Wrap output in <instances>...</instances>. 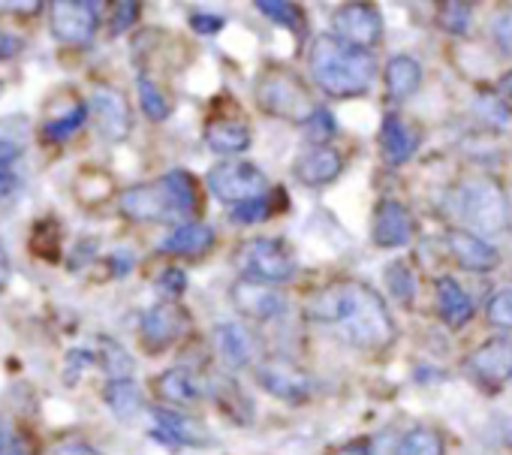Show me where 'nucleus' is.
<instances>
[{
  "mask_svg": "<svg viewBox=\"0 0 512 455\" xmlns=\"http://www.w3.org/2000/svg\"><path fill=\"white\" fill-rule=\"evenodd\" d=\"M311 323L335 329V335L356 350H380L395 341V320L380 293L362 281H332L308 299Z\"/></svg>",
  "mask_w": 512,
  "mask_h": 455,
  "instance_id": "obj_1",
  "label": "nucleus"
},
{
  "mask_svg": "<svg viewBox=\"0 0 512 455\" xmlns=\"http://www.w3.org/2000/svg\"><path fill=\"white\" fill-rule=\"evenodd\" d=\"M311 73L323 94L335 100L362 97L377 79V61L368 49H356L335 34H320L311 43Z\"/></svg>",
  "mask_w": 512,
  "mask_h": 455,
  "instance_id": "obj_2",
  "label": "nucleus"
},
{
  "mask_svg": "<svg viewBox=\"0 0 512 455\" xmlns=\"http://www.w3.org/2000/svg\"><path fill=\"white\" fill-rule=\"evenodd\" d=\"M253 94H256V106L266 115L290 124H308L320 109L311 88L290 67H266L263 76L256 79Z\"/></svg>",
  "mask_w": 512,
  "mask_h": 455,
  "instance_id": "obj_3",
  "label": "nucleus"
},
{
  "mask_svg": "<svg viewBox=\"0 0 512 455\" xmlns=\"http://www.w3.org/2000/svg\"><path fill=\"white\" fill-rule=\"evenodd\" d=\"M449 208L467 226H476L485 236H497L509 226L506 193L491 178H467L449 193Z\"/></svg>",
  "mask_w": 512,
  "mask_h": 455,
  "instance_id": "obj_4",
  "label": "nucleus"
},
{
  "mask_svg": "<svg viewBox=\"0 0 512 455\" xmlns=\"http://www.w3.org/2000/svg\"><path fill=\"white\" fill-rule=\"evenodd\" d=\"M235 269L241 281L275 287L296 275V254L281 239H247L235 248Z\"/></svg>",
  "mask_w": 512,
  "mask_h": 455,
  "instance_id": "obj_5",
  "label": "nucleus"
},
{
  "mask_svg": "<svg viewBox=\"0 0 512 455\" xmlns=\"http://www.w3.org/2000/svg\"><path fill=\"white\" fill-rule=\"evenodd\" d=\"M205 181H208V190L214 193V199L229 202L232 208L241 202L266 196V187H269L263 169L247 160H220L208 169Z\"/></svg>",
  "mask_w": 512,
  "mask_h": 455,
  "instance_id": "obj_6",
  "label": "nucleus"
},
{
  "mask_svg": "<svg viewBox=\"0 0 512 455\" xmlns=\"http://www.w3.org/2000/svg\"><path fill=\"white\" fill-rule=\"evenodd\" d=\"M100 28V4L88 0H61L52 4L49 31L64 46H88Z\"/></svg>",
  "mask_w": 512,
  "mask_h": 455,
  "instance_id": "obj_7",
  "label": "nucleus"
},
{
  "mask_svg": "<svg viewBox=\"0 0 512 455\" xmlns=\"http://www.w3.org/2000/svg\"><path fill=\"white\" fill-rule=\"evenodd\" d=\"M187 329H190V314L178 302H157L154 308H148L142 314L139 338H142L145 350L160 353V350L172 347L175 341H181Z\"/></svg>",
  "mask_w": 512,
  "mask_h": 455,
  "instance_id": "obj_8",
  "label": "nucleus"
},
{
  "mask_svg": "<svg viewBox=\"0 0 512 455\" xmlns=\"http://www.w3.org/2000/svg\"><path fill=\"white\" fill-rule=\"evenodd\" d=\"M256 383L287 404H302L314 395V377L287 359H269L256 365Z\"/></svg>",
  "mask_w": 512,
  "mask_h": 455,
  "instance_id": "obj_9",
  "label": "nucleus"
},
{
  "mask_svg": "<svg viewBox=\"0 0 512 455\" xmlns=\"http://www.w3.org/2000/svg\"><path fill=\"white\" fill-rule=\"evenodd\" d=\"M332 34L356 49H374L383 40V16L371 4H344L332 13Z\"/></svg>",
  "mask_w": 512,
  "mask_h": 455,
  "instance_id": "obj_10",
  "label": "nucleus"
},
{
  "mask_svg": "<svg viewBox=\"0 0 512 455\" xmlns=\"http://www.w3.org/2000/svg\"><path fill=\"white\" fill-rule=\"evenodd\" d=\"M88 106H91L97 133L106 142H124L130 136L133 118H130V106H127V100H124L121 91H115V88H97L91 94V103Z\"/></svg>",
  "mask_w": 512,
  "mask_h": 455,
  "instance_id": "obj_11",
  "label": "nucleus"
},
{
  "mask_svg": "<svg viewBox=\"0 0 512 455\" xmlns=\"http://www.w3.org/2000/svg\"><path fill=\"white\" fill-rule=\"evenodd\" d=\"M467 371L488 383V386H500L512 377V338L509 335H497L482 341L470 356H467Z\"/></svg>",
  "mask_w": 512,
  "mask_h": 455,
  "instance_id": "obj_12",
  "label": "nucleus"
},
{
  "mask_svg": "<svg viewBox=\"0 0 512 455\" xmlns=\"http://www.w3.org/2000/svg\"><path fill=\"white\" fill-rule=\"evenodd\" d=\"M371 236L377 248H401L413 239V214L398 199H383L374 208Z\"/></svg>",
  "mask_w": 512,
  "mask_h": 455,
  "instance_id": "obj_13",
  "label": "nucleus"
},
{
  "mask_svg": "<svg viewBox=\"0 0 512 455\" xmlns=\"http://www.w3.org/2000/svg\"><path fill=\"white\" fill-rule=\"evenodd\" d=\"M118 205H121V214L127 220H136V223H154V220L172 217V205H169V196H166L160 181L127 187L121 193Z\"/></svg>",
  "mask_w": 512,
  "mask_h": 455,
  "instance_id": "obj_14",
  "label": "nucleus"
},
{
  "mask_svg": "<svg viewBox=\"0 0 512 455\" xmlns=\"http://www.w3.org/2000/svg\"><path fill=\"white\" fill-rule=\"evenodd\" d=\"M157 428L151 431V437L169 443V446H211V434L205 425H199L190 416H181L169 407H154L151 410Z\"/></svg>",
  "mask_w": 512,
  "mask_h": 455,
  "instance_id": "obj_15",
  "label": "nucleus"
},
{
  "mask_svg": "<svg viewBox=\"0 0 512 455\" xmlns=\"http://www.w3.org/2000/svg\"><path fill=\"white\" fill-rule=\"evenodd\" d=\"M344 169V157L329 145H314L293 163V178L305 187H326Z\"/></svg>",
  "mask_w": 512,
  "mask_h": 455,
  "instance_id": "obj_16",
  "label": "nucleus"
},
{
  "mask_svg": "<svg viewBox=\"0 0 512 455\" xmlns=\"http://www.w3.org/2000/svg\"><path fill=\"white\" fill-rule=\"evenodd\" d=\"M446 245H449L452 260H455L461 269H467V272H491V269H497V263H500L497 248L488 245L482 236H476V233H470V230H449Z\"/></svg>",
  "mask_w": 512,
  "mask_h": 455,
  "instance_id": "obj_17",
  "label": "nucleus"
},
{
  "mask_svg": "<svg viewBox=\"0 0 512 455\" xmlns=\"http://www.w3.org/2000/svg\"><path fill=\"white\" fill-rule=\"evenodd\" d=\"M232 305L250 320H275L287 308V302L278 290H272L266 284H253V281H238L232 287Z\"/></svg>",
  "mask_w": 512,
  "mask_h": 455,
  "instance_id": "obj_18",
  "label": "nucleus"
},
{
  "mask_svg": "<svg viewBox=\"0 0 512 455\" xmlns=\"http://www.w3.org/2000/svg\"><path fill=\"white\" fill-rule=\"evenodd\" d=\"M214 344L217 353L232 365V368H244L256 359V350H260V338L247 323H220L214 329Z\"/></svg>",
  "mask_w": 512,
  "mask_h": 455,
  "instance_id": "obj_19",
  "label": "nucleus"
},
{
  "mask_svg": "<svg viewBox=\"0 0 512 455\" xmlns=\"http://www.w3.org/2000/svg\"><path fill=\"white\" fill-rule=\"evenodd\" d=\"M217 242L214 230L208 223H181L160 242V254H175V257H199L211 251Z\"/></svg>",
  "mask_w": 512,
  "mask_h": 455,
  "instance_id": "obj_20",
  "label": "nucleus"
},
{
  "mask_svg": "<svg viewBox=\"0 0 512 455\" xmlns=\"http://www.w3.org/2000/svg\"><path fill=\"white\" fill-rule=\"evenodd\" d=\"M88 115H91V106L88 103H82V100H73L70 106H64L61 112H46V118H43V124H40V136H43V142H49V145H61V142H67V139H73L82 127H85V121H88Z\"/></svg>",
  "mask_w": 512,
  "mask_h": 455,
  "instance_id": "obj_21",
  "label": "nucleus"
},
{
  "mask_svg": "<svg viewBox=\"0 0 512 455\" xmlns=\"http://www.w3.org/2000/svg\"><path fill=\"white\" fill-rule=\"evenodd\" d=\"M380 148H383V157L392 163V166H401L413 157V151L419 148V136L413 127H407L398 115H386L383 118V127H380Z\"/></svg>",
  "mask_w": 512,
  "mask_h": 455,
  "instance_id": "obj_22",
  "label": "nucleus"
},
{
  "mask_svg": "<svg viewBox=\"0 0 512 455\" xmlns=\"http://www.w3.org/2000/svg\"><path fill=\"white\" fill-rule=\"evenodd\" d=\"M437 311L446 326L461 329L473 320V299L455 278H440L437 281Z\"/></svg>",
  "mask_w": 512,
  "mask_h": 455,
  "instance_id": "obj_23",
  "label": "nucleus"
},
{
  "mask_svg": "<svg viewBox=\"0 0 512 455\" xmlns=\"http://www.w3.org/2000/svg\"><path fill=\"white\" fill-rule=\"evenodd\" d=\"M250 127L238 118H217L205 127V142L217 154H241L250 148Z\"/></svg>",
  "mask_w": 512,
  "mask_h": 455,
  "instance_id": "obj_24",
  "label": "nucleus"
},
{
  "mask_svg": "<svg viewBox=\"0 0 512 455\" xmlns=\"http://www.w3.org/2000/svg\"><path fill=\"white\" fill-rule=\"evenodd\" d=\"M422 85V64L410 55H395L386 64V94L392 100H407Z\"/></svg>",
  "mask_w": 512,
  "mask_h": 455,
  "instance_id": "obj_25",
  "label": "nucleus"
},
{
  "mask_svg": "<svg viewBox=\"0 0 512 455\" xmlns=\"http://www.w3.org/2000/svg\"><path fill=\"white\" fill-rule=\"evenodd\" d=\"M154 392H157L163 401L181 404V407L196 404V401L202 398V386L196 383V377H193L187 368H169V371H163V374L154 380Z\"/></svg>",
  "mask_w": 512,
  "mask_h": 455,
  "instance_id": "obj_26",
  "label": "nucleus"
},
{
  "mask_svg": "<svg viewBox=\"0 0 512 455\" xmlns=\"http://www.w3.org/2000/svg\"><path fill=\"white\" fill-rule=\"evenodd\" d=\"M103 401L118 419H133L142 410V389L133 377H118L103 386Z\"/></svg>",
  "mask_w": 512,
  "mask_h": 455,
  "instance_id": "obj_27",
  "label": "nucleus"
},
{
  "mask_svg": "<svg viewBox=\"0 0 512 455\" xmlns=\"http://www.w3.org/2000/svg\"><path fill=\"white\" fill-rule=\"evenodd\" d=\"M166 196H169V205H172V214H193L196 205H199V187H196V178L184 169H172L160 178Z\"/></svg>",
  "mask_w": 512,
  "mask_h": 455,
  "instance_id": "obj_28",
  "label": "nucleus"
},
{
  "mask_svg": "<svg viewBox=\"0 0 512 455\" xmlns=\"http://www.w3.org/2000/svg\"><path fill=\"white\" fill-rule=\"evenodd\" d=\"M211 392H214V398H217V407H220L232 422H238V425H247V422H250L253 404L241 395V389H238L235 380H214Z\"/></svg>",
  "mask_w": 512,
  "mask_h": 455,
  "instance_id": "obj_29",
  "label": "nucleus"
},
{
  "mask_svg": "<svg viewBox=\"0 0 512 455\" xmlns=\"http://www.w3.org/2000/svg\"><path fill=\"white\" fill-rule=\"evenodd\" d=\"M398 455H443V437L428 425H416L401 437Z\"/></svg>",
  "mask_w": 512,
  "mask_h": 455,
  "instance_id": "obj_30",
  "label": "nucleus"
},
{
  "mask_svg": "<svg viewBox=\"0 0 512 455\" xmlns=\"http://www.w3.org/2000/svg\"><path fill=\"white\" fill-rule=\"evenodd\" d=\"M136 88H139V106H142L145 118H148V121H166L169 112H172V106H169L166 94L157 88V82H154L151 76L142 73L139 82H136Z\"/></svg>",
  "mask_w": 512,
  "mask_h": 455,
  "instance_id": "obj_31",
  "label": "nucleus"
},
{
  "mask_svg": "<svg viewBox=\"0 0 512 455\" xmlns=\"http://www.w3.org/2000/svg\"><path fill=\"white\" fill-rule=\"evenodd\" d=\"M97 362L106 368V374H112V380L118 377H130L133 371V356L112 338H100V353H97Z\"/></svg>",
  "mask_w": 512,
  "mask_h": 455,
  "instance_id": "obj_32",
  "label": "nucleus"
},
{
  "mask_svg": "<svg viewBox=\"0 0 512 455\" xmlns=\"http://www.w3.org/2000/svg\"><path fill=\"white\" fill-rule=\"evenodd\" d=\"M256 10H260L266 19L290 28V31H305V13L299 4H287V0H260Z\"/></svg>",
  "mask_w": 512,
  "mask_h": 455,
  "instance_id": "obj_33",
  "label": "nucleus"
},
{
  "mask_svg": "<svg viewBox=\"0 0 512 455\" xmlns=\"http://www.w3.org/2000/svg\"><path fill=\"white\" fill-rule=\"evenodd\" d=\"M470 19H473V7L470 4H458V0H449V4H440L437 7V25L446 34H452V37L467 34Z\"/></svg>",
  "mask_w": 512,
  "mask_h": 455,
  "instance_id": "obj_34",
  "label": "nucleus"
},
{
  "mask_svg": "<svg viewBox=\"0 0 512 455\" xmlns=\"http://www.w3.org/2000/svg\"><path fill=\"white\" fill-rule=\"evenodd\" d=\"M386 284H389V293L404 305L416 296V275L404 260H395L386 266Z\"/></svg>",
  "mask_w": 512,
  "mask_h": 455,
  "instance_id": "obj_35",
  "label": "nucleus"
},
{
  "mask_svg": "<svg viewBox=\"0 0 512 455\" xmlns=\"http://www.w3.org/2000/svg\"><path fill=\"white\" fill-rule=\"evenodd\" d=\"M31 248H34V254L40 257H46V260H58V254L55 251H61V230L55 223H37V230H34V242H31Z\"/></svg>",
  "mask_w": 512,
  "mask_h": 455,
  "instance_id": "obj_36",
  "label": "nucleus"
},
{
  "mask_svg": "<svg viewBox=\"0 0 512 455\" xmlns=\"http://www.w3.org/2000/svg\"><path fill=\"white\" fill-rule=\"evenodd\" d=\"M97 184L103 187V184H112L109 181V175L106 172H82L79 178H76V196L82 199V205H94V202H103L109 193H103V190H97Z\"/></svg>",
  "mask_w": 512,
  "mask_h": 455,
  "instance_id": "obj_37",
  "label": "nucleus"
},
{
  "mask_svg": "<svg viewBox=\"0 0 512 455\" xmlns=\"http://www.w3.org/2000/svg\"><path fill=\"white\" fill-rule=\"evenodd\" d=\"M476 112L482 115L485 124H494V127H506L512 121L509 106L500 97H494V94H479L476 97Z\"/></svg>",
  "mask_w": 512,
  "mask_h": 455,
  "instance_id": "obj_38",
  "label": "nucleus"
},
{
  "mask_svg": "<svg viewBox=\"0 0 512 455\" xmlns=\"http://www.w3.org/2000/svg\"><path fill=\"white\" fill-rule=\"evenodd\" d=\"M488 320L500 329L512 332V287H503L488 302Z\"/></svg>",
  "mask_w": 512,
  "mask_h": 455,
  "instance_id": "obj_39",
  "label": "nucleus"
},
{
  "mask_svg": "<svg viewBox=\"0 0 512 455\" xmlns=\"http://www.w3.org/2000/svg\"><path fill=\"white\" fill-rule=\"evenodd\" d=\"M272 214V205H269V199L266 196H260V199H250V202H241V205H235L232 208V223H260V220H266Z\"/></svg>",
  "mask_w": 512,
  "mask_h": 455,
  "instance_id": "obj_40",
  "label": "nucleus"
},
{
  "mask_svg": "<svg viewBox=\"0 0 512 455\" xmlns=\"http://www.w3.org/2000/svg\"><path fill=\"white\" fill-rule=\"evenodd\" d=\"M335 130H338V124H335V118H332L329 109H317V115L305 124V136H308L314 145L329 142V139L335 136Z\"/></svg>",
  "mask_w": 512,
  "mask_h": 455,
  "instance_id": "obj_41",
  "label": "nucleus"
},
{
  "mask_svg": "<svg viewBox=\"0 0 512 455\" xmlns=\"http://www.w3.org/2000/svg\"><path fill=\"white\" fill-rule=\"evenodd\" d=\"M139 13H142V7L133 4V0H127V4H115V7H112V22H109V34L118 37V34L130 31V28L136 25Z\"/></svg>",
  "mask_w": 512,
  "mask_h": 455,
  "instance_id": "obj_42",
  "label": "nucleus"
},
{
  "mask_svg": "<svg viewBox=\"0 0 512 455\" xmlns=\"http://www.w3.org/2000/svg\"><path fill=\"white\" fill-rule=\"evenodd\" d=\"M491 40H494V46L503 55L512 58V10H503V13L494 16V22H491Z\"/></svg>",
  "mask_w": 512,
  "mask_h": 455,
  "instance_id": "obj_43",
  "label": "nucleus"
},
{
  "mask_svg": "<svg viewBox=\"0 0 512 455\" xmlns=\"http://www.w3.org/2000/svg\"><path fill=\"white\" fill-rule=\"evenodd\" d=\"M16 163H19V160H0V199H10V196L19 193L22 184H25V178H22V172L16 169Z\"/></svg>",
  "mask_w": 512,
  "mask_h": 455,
  "instance_id": "obj_44",
  "label": "nucleus"
},
{
  "mask_svg": "<svg viewBox=\"0 0 512 455\" xmlns=\"http://www.w3.org/2000/svg\"><path fill=\"white\" fill-rule=\"evenodd\" d=\"M157 290L166 296V302H175L184 290H187V275L181 269H166L160 278H157Z\"/></svg>",
  "mask_w": 512,
  "mask_h": 455,
  "instance_id": "obj_45",
  "label": "nucleus"
},
{
  "mask_svg": "<svg viewBox=\"0 0 512 455\" xmlns=\"http://www.w3.org/2000/svg\"><path fill=\"white\" fill-rule=\"evenodd\" d=\"M223 25H226V19L223 16H214V13H193L190 16V28L199 37H214V34L223 31Z\"/></svg>",
  "mask_w": 512,
  "mask_h": 455,
  "instance_id": "obj_46",
  "label": "nucleus"
},
{
  "mask_svg": "<svg viewBox=\"0 0 512 455\" xmlns=\"http://www.w3.org/2000/svg\"><path fill=\"white\" fill-rule=\"evenodd\" d=\"M0 455H28L22 437L10 425H4V422H0Z\"/></svg>",
  "mask_w": 512,
  "mask_h": 455,
  "instance_id": "obj_47",
  "label": "nucleus"
},
{
  "mask_svg": "<svg viewBox=\"0 0 512 455\" xmlns=\"http://www.w3.org/2000/svg\"><path fill=\"white\" fill-rule=\"evenodd\" d=\"M25 52V40L10 34V31H0V64L4 61H13Z\"/></svg>",
  "mask_w": 512,
  "mask_h": 455,
  "instance_id": "obj_48",
  "label": "nucleus"
},
{
  "mask_svg": "<svg viewBox=\"0 0 512 455\" xmlns=\"http://www.w3.org/2000/svg\"><path fill=\"white\" fill-rule=\"evenodd\" d=\"M88 362H94V353H88V350H70L67 353V374H64V383H76L79 380V368L82 365H88Z\"/></svg>",
  "mask_w": 512,
  "mask_h": 455,
  "instance_id": "obj_49",
  "label": "nucleus"
},
{
  "mask_svg": "<svg viewBox=\"0 0 512 455\" xmlns=\"http://www.w3.org/2000/svg\"><path fill=\"white\" fill-rule=\"evenodd\" d=\"M52 455H103V452L97 446H91V443H64Z\"/></svg>",
  "mask_w": 512,
  "mask_h": 455,
  "instance_id": "obj_50",
  "label": "nucleus"
},
{
  "mask_svg": "<svg viewBox=\"0 0 512 455\" xmlns=\"http://www.w3.org/2000/svg\"><path fill=\"white\" fill-rule=\"evenodd\" d=\"M10 278H13V263H10V254H7V248L0 245V290H7Z\"/></svg>",
  "mask_w": 512,
  "mask_h": 455,
  "instance_id": "obj_51",
  "label": "nucleus"
},
{
  "mask_svg": "<svg viewBox=\"0 0 512 455\" xmlns=\"http://www.w3.org/2000/svg\"><path fill=\"white\" fill-rule=\"evenodd\" d=\"M130 266H133V257L130 254H112V269H115V275L121 278V275H127L130 272Z\"/></svg>",
  "mask_w": 512,
  "mask_h": 455,
  "instance_id": "obj_52",
  "label": "nucleus"
},
{
  "mask_svg": "<svg viewBox=\"0 0 512 455\" xmlns=\"http://www.w3.org/2000/svg\"><path fill=\"white\" fill-rule=\"evenodd\" d=\"M338 455H371V443H368V440H353V443H347Z\"/></svg>",
  "mask_w": 512,
  "mask_h": 455,
  "instance_id": "obj_53",
  "label": "nucleus"
},
{
  "mask_svg": "<svg viewBox=\"0 0 512 455\" xmlns=\"http://www.w3.org/2000/svg\"><path fill=\"white\" fill-rule=\"evenodd\" d=\"M500 94H503L506 100H512V70L500 76Z\"/></svg>",
  "mask_w": 512,
  "mask_h": 455,
  "instance_id": "obj_54",
  "label": "nucleus"
}]
</instances>
